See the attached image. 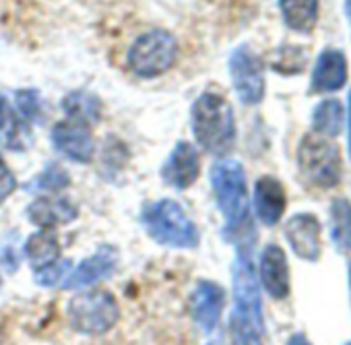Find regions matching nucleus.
<instances>
[{
  "mask_svg": "<svg viewBox=\"0 0 351 345\" xmlns=\"http://www.w3.org/2000/svg\"><path fill=\"white\" fill-rule=\"evenodd\" d=\"M141 222L149 238L161 246L193 250L201 242L195 222L171 199H161L147 205L141 215Z\"/></svg>",
  "mask_w": 351,
  "mask_h": 345,
  "instance_id": "3",
  "label": "nucleus"
},
{
  "mask_svg": "<svg viewBox=\"0 0 351 345\" xmlns=\"http://www.w3.org/2000/svg\"><path fill=\"white\" fill-rule=\"evenodd\" d=\"M201 176V157L195 145L180 141L165 159L161 167V178L165 185L184 191L193 187Z\"/></svg>",
  "mask_w": 351,
  "mask_h": 345,
  "instance_id": "10",
  "label": "nucleus"
},
{
  "mask_svg": "<svg viewBox=\"0 0 351 345\" xmlns=\"http://www.w3.org/2000/svg\"><path fill=\"white\" fill-rule=\"evenodd\" d=\"M118 265V252L112 246L97 248L95 254L81 261L79 267L71 269V273L64 277L62 287L64 289H79V287H91L104 279H108Z\"/></svg>",
  "mask_w": 351,
  "mask_h": 345,
  "instance_id": "13",
  "label": "nucleus"
},
{
  "mask_svg": "<svg viewBox=\"0 0 351 345\" xmlns=\"http://www.w3.org/2000/svg\"><path fill=\"white\" fill-rule=\"evenodd\" d=\"M17 191V178L7 165V161L0 155V205H3L13 193Z\"/></svg>",
  "mask_w": 351,
  "mask_h": 345,
  "instance_id": "28",
  "label": "nucleus"
},
{
  "mask_svg": "<svg viewBox=\"0 0 351 345\" xmlns=\"http://www.w3.org/2000/svg\"><path fill=\"white\" fill-rule=\"evenodd\" d=\"M345 13H347V17L351 21V0H345Z\"/></svg>",
  "mask_w": 351,
  "mask_h": 345,
  "instance_id": "32",
  "label": "nucleus"
},
{
  "mask_svg": "<svg viewBox=\"0 0 351 345\" xmlns=\"http://www.w3.org/2000/svg\"><path fill=\"white\" fill-rule=\"evenodd\" d=\"M52 145L64 157L77 163H89L95 153V141L91 134V126L77 120H60L52 128Z\"/></svg>",
  "mask_w": 351,
  "mask_h": 345,
  "instance_id": "9",
  "label": "nucleus"
},
{
  "mask_svg": "<svg viewBox=\"0 0 351 345\" xmlns=\"http://www.w3.org/2000/svg\"><path fill=\"white\" fill-rule=\"evenodd\" d=\"M330 238L337 252L351 250V203L347 199H337L330 205Z\"/></svg>",
  "mask_w": 351,
  "mask_h": 345,
  "instance_id": "22",
  "label": "nucleus"
},
{
  "mask_svg": "<svg viewBox=\"0 0 351 345\" xmlns=\"http://www.w3.org/2000/svg\"><path fill=\"white\" fill-rule=\"evenodd\" d=\"M0 261H3V265H5L9 271H15L17 265H19V257H13V250H11V248H5L3 252H0Z\"/></svg>",
  "mask_w": 351,
  "mask_h": 345,
  "instance_id": "29",
  "label": "nucleus"
},
{
  "mask_svg": "<svg viewBox=\"0 0 351 345\" xmlns=\"http://www.w3.org/2000/svg\"><path fill=\"white\" fill-rule=\"evenodd\" d=\"M343 126V106L339 99H324L312 112V128L322 136H337Z\"/></svg>",
  "mask_w": 351,
  "mask_h": 345,
  "instance_id": "23",
  "label": "nucleus"
},
{
  "mask_svg": "<svg viewBox=\"0 0 351 345\" xmlns=\"http://www.w3.org/2000/svg\"><path fill=\"white\" fill-rule=\"evenodd\" d=\"M36 189L38 191H44L48 195H54V193H60L64 191L69 185H71V176H69V171L58 165V163H50L42 174L36 178Z\"/></svg>",
  "mask_w": 351,
  "mask_h": 345,
  "instance_id": "25",
  "label": "nucleus"
},
{
  "mask_svg": "<svg viewBox=\"0 0 351 345\" xmlns=\"http://www.w3.org/2000/svg\"><path fill=\"white\" fill-rule=\"evenodd\" d=\"M347 77H349V71H347V58L343 50L324 48L316 58L312 79H310V91L312 93L339 91L347 83Z\"/></svg>",
  "mask_w": 351,
  "mask_h": 345,
  "instance_id": "15",
  "label": "nucleus"
},
{
  "mask_svg": "<svg viewBox=\"0 0 351 345\" xmlns=\"http://www.w3.org/2000/svg\"><path fill=\"white\" fill-rule=\"evenodd\" d=\"M0 145L9 151H25L32 145V128L7 95H0Z\"/></svg>",
  "mask_w": 351,
  "mask_h": 345,
  "instance_id": "18",
  "label": "nucleus"
},
{
  "mask_svg": "<svg viewBox=\"0 0 351 345\" xmlns=\"http://www.w3.org/2000/svg\"><path fill=\"white\" fill-rule=\"evenodd\" d=\"M285 25L298 34H310L318 23V0H279Z\"/></svg>",
  "mask_w": 351,
  "mask_h": 345,
  "instance_id": "20",
  "label": "nucleus"
},
{
  "mask_svg": "<svg viewBox=\"0 0 351 345\" xmlns=\"http://www.w3.org/2000/svg\"><path fill=\"white\" fill-rule=\"evenodd\" d=\"M207 345H221V341H219V339H217V341H209Z\"/></svg>",
  "mask_w": 351,
  "mask_h": 345,
  "instance_id": "33",
  "label": "nucleus"
},
{
  "mask_svg": "<svg viewBox=\"0 0 351 345\" xmlns=\"http://www.w3.org/2000/svg\"><path fill=\"white\" fill-rule=\"evenodd\" d=\"M230 77L240 102L254 106L265 97V67L263 60L248 48L240 46L230 56Z\"/></svg>",
  "mask_w": 351,
  "mask_h": 345,
  "instance_id": "8",
  "label": "nucleus"
},
{
  "mask_svg": "<svg viewBox=\"0 0 351 345\" xmlns=\"http://www.w3.org/2000/svg\"><path fill=\"white\" fill-rule=\"evenodd\" d=\"M287 345H312V341L304 333H295L287 339Z\"/></svg>",
  "mask_w": 351,
  "mask_h": 345,
  "instance_id": "30",
  "label": "nucleus"
},
{
  "mask_svg": "<svg viewBox=\"0 0 351 345\" xmlns=\"http://www.w3.org/2000/svg\"><path fill=\"white\" fill-rule=\"evenodd\" d=\"M298 167L306 185L316 189H332L341 180L339 149L322 136L308 134L298 149Z\"/></svg>",
  "mask_w": 351,
  "mask_h": 345,
  "instance_id": "6",
  "label": "nucleus"
},
{
  "mask_svg": "<svg viewBox=\"0 0 351 345\" xmlns=\"http://www.w3.org/2000/svg\"><path fill=\"white\" fill-rule=\"evenodd\" d=\"M232 289H234V312L248 318L252 324L265 331L258 273L252 263V250L248 244L238 246V254L232 265Z\"/></svg>",
  "mask_w": 351,
  "mask_h": 345,
  "instance_id": "7",
  "label": "nucleus"
},
{
  "mask_svg": "<svg viewBox=\"0 0 351 345\" xmlns=\"http://www.w3.org/2000/svg\"><path fill=\"white\" fill-rule=\"evenodd\" d=\"M62 110H64L66 118L83 122L87 126H93L101 118V102L97 99V95L83 91V89L71 91L62 99Z\"/></svg>",
  "mask_w": 351,
  "mask_h": 345,
  "instance_id": "21",
  "label": "nucleus"
},
{
  "mask_svg": "<svg viewBox=\"0 0 351 345\" xmlns=\"http://www.w3.org/2000/svg\"><path fill=\"white\" fill-rule=\"evenodd\" d=\"M176 58H178L176 38L163 29H153L132 42L126 54V64L136 77L155 79L167 73L173 67Z\"/></svg>",
  "mask_w": 351,
  "mask_h": 345,
  "instance_id": "5",
  "label": "nucleus"
},
{
  "mask_svg": "<svg viewBox=\"0 0 351 345\" xmlns=\"http://www.w3.org/2000/svg\"><path fill=\"white\" fill-rule=\"evenodd\" d=\"M71 261H56L54 265H50V267H46V269H42V271H36V281L40 283V285H44V287H50V285H56V283H62L64 281V277L71 273Z\"/></svg>",
  "mask_w": 351,
  "mask_h": 345,
  "instance_id": "27",
  "label": "nucleus"
},
{
  "mask_svg": "<svg viewBox=\"0 0 351 345\" xmlns=\"http://www.w3.org/2000/svg\"><path fill=\"white\" fill-rule=\"evenodd\" d=\"M345 345H351V339H349V341H347V343H345Z\"/></svg>",
  "mask_w": 351,
  "mask_h": 345,
  "instance_id": "35",
  "label": "nucleus"
},
{
  "mask_svg": "<svg viewBox=\"0 0 351 345\" xmlns=\"http://www.w3.org/2000/svg\"><path fill=\"white\" fill-rule=\"evenodd\" d=\"M230 337L232 345H263V331L236 312L230 316Z\"/></svg>",
  "mask_w": 351,
  "mask_h": 345,
  "instance_id": "24",
  "label": "nucleus"
},
{
  "mask_svg": "<svg viewBox=\"0 0 351 345\" xmlns=\"http://www.w3.org/2000/svg\"><path fill=\"white\" fill-rule=\"evenodd\" d=\"M69 324L81 335H104L120 316V306L108 289H87L77 294L66 308Z\"/></svg>",
  "mask_w": 351,
  "mask_h": 345,
  "instance_id": "4",
  "label": "nucleus"
},
{
  "mask_svg": "<svg viewBox=\"0 0 351 345\" xmlns=\"http://www.w3.org/2000/svg\"><path fill=\"white\" fill-rule=\"evenodd\" d=\"M0 287H3V275H0Z\"/></svg>",
  "mask_w": 351,
  "mask_h": 345,
  "instance_id": "34",
  "label": "nucleus"
},
{
  "mask_svg": "<svg viewBox=\"0 0 351 345\" xmlns=\"http://www.w3.org/2000/svg\"><path fill=\"white\" fill-rule=\"evenodd\" d=\"M349 157H351V91H349Z\"/></svg>",
  "mask_w": 351,
  "mask_h": 345,
  "instance_id": "31",
  "label": "nucleus"
},
{
  "mask_svg": "<svg viewBox=\"0 0 351 345\" xmlns=\"http://www.w3.org/2000/svg\"><path fill=\"white\" fill-rule=\"evenodd\" d=\"M320 222L312 213H298L285 224V238L295 257L304 261H318L322 250Z\"/></svg>",
  "mask_w": 351,
  "mask_h": 345,
  "instance_id": "11",
  "label": "nucleus"
},
{
  "mask_svg": "<svg viewBox=\"0 0 351 345\" xmlns=\"http://www.w3.org/2000/svg\"><path fill=\"white\" fill-rule=\"evenodd\" d=\"M25 213L34 226L54 230L56 226H64V224L75 222L79 217V207L71 199L48 195V197L34 199Z\"/></svg>",
  "mask_w": 351,
  "mask_h": 345,
  "instance_id": "16",
  "label": "nucleus"
},
{
  "mask_svg": "<svg viewBox=\"0 0 351 345\" xmlns=\"http://www.w3.org/2000/svg\"><path fill=\"white\" fill-rule=\"evenodd\" d=\"M193 132L199 147L211 155L223 157L236 143V116L230 102L213 91H205L193 104Z\"/></svg>",
  "mask_w": 351,
  "mask_h": 345,
  "instance_id": "1",
  "label": "nucleus"
},
{
  "mask_svg": "<svg viewBox=\"0 0 351 345\" xmlns=\"http://www.w3.org/2000/svg\"><path fill=\"white\" fill-rule=\"evenodd\" d=\"M15 97H17V112L21 114V118H25L27 122L42 118V99L38 91L21 89L15 93Z\"/></svg>",
  "mask_w": 351,
  "mask_h": 345,
  "instance_id": "26",
  "label": "nucleus"
},
{
  "mask_svg": "<svg viewBox=\"0 0 351 345\" xmlns=\"http://www.w3.org/2000/svg\"><path fill=\"white\" fill-rule=\"evenodd\" d=\"M226 304V292L213 281H201L191 296V314L201 331L211 335L219 326L221 310Z\"/></svg>",
  "mask_w": 351,
  "mask_h": 345,
  "instance_id": "14",
  "label": "nucleus"
},
{
  "mask_svg": "<svg viewBox=\"0 0 351 345\" xmlns=\"http://www.w3.org/2000/svg\"><path fill=\"white\" fill-rule=\"evenodd\" d=\"M287 197L283 185L273 176H263L254 185V211L261 224L275 226L285 213Z\"/></svg>",
  "mask_w": 351,
  "mask_h": 345,
  "instance_id": "17",
  "label": "nucleus"
},
{
  "mask_svg": "<svg viewBox=\"0 0 351 345\" xmlns=\"http://www.w3.org/2000/svg\"><path fill=\"white\" fill-rule=\"evenodd\" d=\"M25 257L29 261V265L34 267V271H42L50 265H54L56 261H60V240L58 234L54 230H46L42 228L40 232L32 234L25 242Z\"/></svg>",
  "mask_w": 351,
  "mask_h": 345,
  "instance_id": "19",
  "label": "nucleus"
},
{
  "mask_svg": "<svg viewBox=\"0 0 351 345\" xmlns=\"http://www.w3.org/2000/svg\"><path fill=\"white\" fill-rule=\"evenodd\" d=\"M258 283L275 300H285L289 296L291 277H289L287 257L281 246L269 244L263 250L261 263H258Z\"/></svg>",
  "mask_w": 351,
  "mask_h": 345,
  "instance_id": "12",
  "label": "nucleus"
},
{
  "mask_svg": "<svg viewBox=\"0 0 351 345\" xmlns=\"http://www.w3.org/2000/svg\"><path fill=\"white\" fill-rule=\"evenodd\" d=\"M211 185L217 207L226 217L223 234L228 240L240 236L248 219V189L246 171L240 161L221 159L211 167Z\"/></svg>",
  "mask_w": 351,
  "mask_h": 345,
  "instance_id": "2",
  "label": "nucleus"
}]
</instances>
